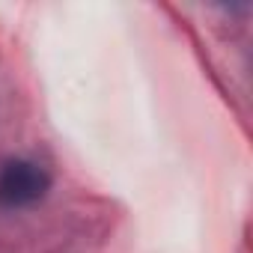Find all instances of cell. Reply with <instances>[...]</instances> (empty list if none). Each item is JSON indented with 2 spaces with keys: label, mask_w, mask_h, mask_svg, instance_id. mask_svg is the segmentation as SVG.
Returning <instances> with one entry per match:
<instances>
[{
  "label": "cell",
  "mask_w": 253,
  "mask_h": 253,
  "mask_svg": "<svg viewBox=\"0 0 253 253\" xmlns=\"http://www.w3.org/2000/svg\"><path fill=\"white\" fill-rule=\"evenodd\" d=\"M51 179L33 161H9L0 170V203L6 206H30L45 197Z\"/></svg>",
  "instance_id": "cell-1"
}]
</instances>
